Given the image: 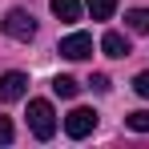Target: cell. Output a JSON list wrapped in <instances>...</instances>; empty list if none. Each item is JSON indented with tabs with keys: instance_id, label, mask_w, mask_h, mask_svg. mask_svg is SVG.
<instances>
[{
	"instance_id": "7a4b0ae2",
	"label": "cell",
	"mask_w": 149,
	"mask_h": 149,
	"mask_svg": "<svg viewBox=\"0 0 149 149\" xmlns=\"http://www.w3.org/2000/svg\"><path fill=\"white\" fill-rule=\"evenodd\" d=\"M0 28H4V36H12V40H32V36H36V20H32V12H24V8H12V12L0 20Z\"/></svg>"
},
{
	"instance_id": "8992f818",
	"label": "cell",
	"mask_w": 149,
	"mask_h": 149,
	"mask_svg": "<svg viewBox=\"0 0 149 149\" xmlns=\"http://www.w3.org/2000/svg\"><path fill=\"white\" fill-rule=\"evenodd\" d=\"M49 8H52V16H56V20H65V24L81 20V0H52Z\"/></svg>"
},
{
	"instance_id": "5bb4252c",
	"label": "cell",
	"mask_w": 149,
	"mask_h": 149,
	"mask_svg": "<svg viewBox=\"0 0 149 149\" xmlns=\"http://www.w3.org/2000/svg\"><path fill=\"white\" fill-rule=\"evenodd\" d=\"M89 85H93L97 93H105V89H109V77H105V73H97V77H93V81H89Z\"/></svg>"
},
{
	"instance_id": "5b68a950",
	"label": "cell",
	"mask_w": 149,
	"mask_h": 149,
	"mask_svg": "<svg viewBox=\"0 0 149 149\" xmlns=\"http://www.w3.org/2000/svg\"><path fill=\"white\" fill-rule=\"evenodd\" d=\"M24 93H28V77H24V73L12 69V73L0 77V101H20Z\"/></svg>"
},
{
	"instance_id": "6da1fadb",
	"label": "cell",
	"mask_w": 149,
	"mask_h": 149,
	"mask_svg": "<svg viewBox=\"0 0 149 149\" xmlns=\"http://www.w3.org/2000/svg\"><path fill=\"white\" fill-rule=\"evenodd\" d=\"M28 129H32V137L36 141H49L52 133H56V113H52L49 101H28Z\"/></svg>"
},
{
	"instance_id": "30bf717a",
	"label": "cell",
	"mask_w": 149,
	"mask_h": 149,
	"mask_svg": "<svg viewBox=\"0 0 149 149\" xmlns=\"http://www.w3.org/2000/svg\"><path fill=\"white\" fill-rule=\"evenodd\" d=\"M125 20H129V28H133V32H149V8H133Z\"/></svg>"
},
{
	"instance_id": "4fadbf2b",
	"label": "cell",
	"mask_w": 149,
	"mask_h": 149,
	"mask_svg": "<svg viewBox=\"0 0 149 149\" xmlns=\"http://www.w3.org/2000/svg\"><path fill=\"white\" fill-rule=\"evenodd\" d=\"M8 141H12V121L0 117V145H8Z\"/></svg>"
},
{
	"instance_id": "ba28073f",
	"label": "cell",
	"mask_w": 149,
	"mask_h": 149,
	"mask_svg": "<svg viewBox=\"0 0 149 149\" xmlns=\"http://www.w3.org/2000/svg\"><path fill=\"white\" fill-rule=\"evenodd\" d=\"M117 12V0H89V16L93 20H109Z\"/></svg>"
},
{
	"instance_id": "277c9868",
	"label": "cell",
	"mask_w": 149,
	"mask_h": 149,
	"mask_svg": "<svg viewBox=\"0 0 149 149\" xmlns=\"http://www.w3.org/2000/svg\"><path fill=\"white\" fill-rule=\"evenodd\" d=\"M61 56H69V61L93 56V36H89V32H69V36L61 40Z\"/></svg>"
},
{
	"instance_id": "7c38bea8",
	"label": "cell",
	"mask_w": 149,
	"mask_h": 149,
	"mask_svg": "<svg viewBox=\"0 0 149 149\" xmlns=\"http://www.w3.org/2000/svg\"><path fill=\"white\" fill-rule=\"evenodd\" d=\"M133 89H137L141 97H149V73H137V77H133Z\"/></svg>"
},
{
	"instance_id": "8fae6325",
	"label": "cell",
	"mask_w": 149,
	"mask_h": 149,
	"mask_svg": "<svg viewBox=\"0 0 149 149\" xmlns=\"http://www.w3.org/2000/svg\"><path fill=\"white\" fill-rule=\"evenodd\" d=\"M125 125L133 129V133H149V109H137V113H129Z\"/></svg>"
},
{
	"instance_id": "52a82bcc",
	"label": "cell",
	"mask_w": 149,
	"mask_h": 149,
	"mask_svg": "<svg viewBox=\"0 0 149 149\" xmlns=\"http://www.w3.org/2000/svg\"><path fill=\"white\" fill-rule=\"evenodd\" d=\"M101 49H105V56H129V40H125L121 32L109 28V32L101 36Z\"/></svg>"
},
{
	"instance_id": "9c48e42d",
	"label": "cell",
	"mask_w": 149,
	"mask_h": 149,
	"mask_svg": "<svg viewBox=\"0 0 149 149\" xmlns=\"http://www.w3.org/2000/svg\"><path fill=\"white\" fill-rule=\"evenodd\" d=\"M77 89H81V85H77L73 77H56V81H52V93H56V97H65V101H73Z\"/></svg>"
},
{
	"instance_id": "3957f363",
	"label": "cell",
	"mask_w": 149,
	"mask_h": 149,
	"mask_svg": "<svg viewBox=\"0 0 149 149\" xmlns=\"http://www.w3.org/2000/svg\"><path fill=\"white\" fill-rule=\"evenodd\" d=\"M93 129H97V113H93V109H85V105H81V109H73V113L65 117V133H69L73 141L89 137Z\"/></svg>"
}]
</instances>
